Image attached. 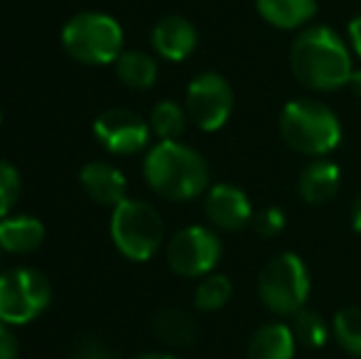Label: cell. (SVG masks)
<instances>
[{"label": "cell", "instance_id": "obj_1", "mask_svg": "<svg viewBox=\"0 0 361 359\" xmlns=\"http://www.w3.org/2000/svg\"><path fill=\"white\" fill-rule=\"evenodd\" d=\"M290 69L302 87L312 91H337L347 87L354 72L347 44L327 25L305 28L293 39Z\"/></svg>", "mask_w": 361, "mask_h": 359}, {"label": "cell", "instance_id": "obj_2", "mask_svg": "<svg viewBox=\"0 0 361 359\" xmlns=\"http://www.w3.org/2000/svg\"><path fill=\"white\" fill-rule=\"evenodd\" d=\"M143 175L152 192L172 202L200 197L209 185V165L190 145L177 140H160L145 155Z\"/></svg>", "mask_w": 361, "mask_h": 359}, {"label": "cell", "instance_id": "obj_3", "mask_svg": "<svg viewBox=\"0 0 361 359\" xmlns=\"http://www.w3.org/2000/svg\"><path fill=\"white\" fill-rule=\"evenodd\" d=\"M281 135L295 153L324 158L342 143V126L322 101L293 99L281 114Z\"/></svg>", "mask_w": 361, "mask_h": 359}, {"label": "cell", "instance_id": "obj_4", "mask_svg": "<svg viewBox=\"0 0 361 359\" xmlns=\"http://www.w3.org/2000/svg\"><path fill=\"white\" fill-rule=\"evenodd\" d=\"M310 296V271L298 254L273 256L258 276V298L278 317H293Z\"/></svg>", "mask_w": 361, "mask_h": 359}, {"label": "cell", "instance_id": "obj_5", "mask_svg": "<svg viewBox=\"0 0 361 359\" xmlns=\"http://www.w3.org/2000/svg\"><path fill=\"white\" fill-rule=\"evenodd\" d=\"M64 49L81 64H109L121 57L123 30L106 13H79L62 30Z\"/></svg>", "mask_w": 361, "mask_h": 359}, {"label": "cell", "instance_id": "obj_6", "mask_svg": "<svg viewBox=\"0 0 361 359\" xmlns=\"http://www.w3.org/2000/svg\"><path fill=\"white\" fill-rule=\"evenodd\" d=\"M165 226L152 205L143 200H123L114 207L111 239L116 249L130 261H147L160 249Z\"/></svg>", "mask_w": 361, "mask_h": 359}, {"label": "cell", "instance_id": "obj_7", "mask_svg": "<svg viewBox=\"0 0 361 359\" xmlns=\"http://www.w3.org/2000/svg\"><path fill=\"white\" fill-rule=\"evenodd\" d=\"M52 300L47 276L35 269H10L0 273V320L8 325H27Z\"/></svg>", "mask_w": 361, "mask_h": 359}, {"label": "cell", "instance_id": "obj_8", "mask_svg": "<svg viewBox=\"0 0 361 359\" xmlns=\"http://www.w3.org/2000/svg\"><path fill=\"white\" fill-rule=\"evenodd\" d=\"M221 259V241L209 226H187L167 244V266L182 278L209 276Z\"/></svg>", "mask_w": 361, "mask_h": 359}, {"label": "cell", "instance_id": "obj_9", "mask_svg": "<svg viewBox=\"0 0 361 359\" xmlns=\"http://www.w3.org/2000/svg\"><path fill=\"white\" fill-rule=\"evenodd\" d=\"M187 116L202 130H219L233 111V91L216 72H202L187 87Z\"/></svg>", "mask_w": 361, "mask_h": 359}, {"label": "cell", "instance_id": "obj_10", "mask_svg": "<svg viewBox=\"0 0 361 359\" xmlns=\"http://www.w3.org/2000/svg\"><path fill=\"white\" fill-rule=\"evenodd\" d=\"M94 133L109 153L133 155L147 145V140H150V126L135 111L109 109L96 118Z\"/></svg>", "mask_w": 361, "mask_h": 359}, {"label": "cell", "instance_id": "obj_11", "mask_svg": "<svg viewBox=\"0 0 361 359\" xmlns=\"http://www.w3.org/2000/svg\"><path fill=\"white\" fill-rule=\"evenodd\" d=\"M207 219L221 231H241L253 221V209L246 192L233 185H214L209 187L204 200Z\"/></svg>", "mask_w": 361, "mask_h": 359}, {"label": "cell", "instance_id": "obj_12", "mask_svg": "<svg viewBox=\"0 0 361 359\" xmlns=\"http://www.w3.org/2000/svg\"><path fill=\"white\" fill-rule=\"evenodd\" d=\"M152 47L167 62H182L197 47V30L182 15H165L152 28Z\"/></svg>", "mask_w": 361, "mask_h": 359}, {"label": "cell", "instance_id": "obj_13", "mask_svg": "<svg viewBox=\"0 0 361 359\" xmlns=\"http://www.w3.org/2000/svg\"><path fill=\"white\" fill-rule=\"evenodd\" d=\"M81 185L86 195L101 207H118L126 197V178L118 168L109 163H89L81 170Z\"/></svg>", "mask_w": 361, "mask_h": 359}, {"label": "cell", "instance_id": "obj_14", "mask_svg": "<svg viewBox=\"0 0 361 359\" xmlns=\"http://www.w3.org/2000/svg\"><path fill=\"white\" fill-rule=\"evenodd\" d=\"M339 182H342V173H339L337 165L332 160L317 158L302 168L298 190L307 205H324L337 195Z\"/></svg>", "mask_w": 361, "mask_h": 359}, {"label": "cell", "instance_id": "obj_15", "mask_svg": "<svg viewBox=\"0 0 361 359\" xmlns=\"http://www.w3.org/2000/svg\"><path fill=\"white\" fill-rule=\"evenodd\" d=\"M293 330L286 322H266L248 340V359H293L295 357Z\"/></svg>", "mask_w": 361, "mask_h": 359}, {"label": "cell", "instance_id": "obj_16", "mask_svg": "<svg viewBox=\"0 0 361 359\" xmlns=\"http://www.w3.org/2000/svg\"><path fill=\"white\" fill-rule=\"evenodd\" d=\"M44 241V226L35 217H5L0 221V249L8 254H32Z\"/></svg>", "mask_w": 361, "mask_h": 359}, {"label": "cell", "instance_id": "obj_17", "mask_svg": "<svg viewBox=\"0 0 361 359\" xmlns=\"http://www.w3.org/2000/svg\"><path fill=\"white\" fill-rule=\"evenodd\" d=\"M256 10L278 30L305 28L317 13V0H256Z\"/></svg>", "mask_w": 361, "mask_h": 359}, {"label": "cell", "instance_id": "obj_18", "mask_svg": "<svg viewBox=\"0 0 361 359\" xmlns=\"http://www.w3.org/2000/svg\"><path fill=\"white\" fill-rule=\"evenodd\" d=\"M152 330L165 345L170 347H190L195 345L200 327L197 320L190 312L180 310V308H162L152 317Z\"/></svg>", "mask_w": 361, "mask_h": 359}, {"label": "cell", "instance_id": "obj_19", "mask_svg": "<svg viewBox=\"0 0 361 359\" xmlns=\"http://www.w3.org/2000/svg\"><path fill=\"white\" fill-rule=\"evenodd\" d=\"M116 74L118 79L130 89H150L157 79V62L145 52L130 49V52H121L116 59Z\"/></svg>", "mask_w": 361, "mask_h": 359}, {"label": "cell", "instance_id": "obj_20", "mask_svg": "<svg viewBox=\"0 0 361 359\" xmlns=\"http://www.w3.org/2000/svg\"><path fill=\"white\" fill-rule=\"evenodd\" d=\"M332 337L347 355L361 359V308L349 305L334 315Z\"/></svg>", "mask_w": 361, "mask_h": 359}, {"label": "cell", "instance_id": "obj_21", "mask_svg": "<svg viewBox=\"0 0 361 359\" xmlns=\"http://www.w3.org/2000/svg\"><path fill=\"white\" fill-rule=\"evenodd\" d=\"M290 330H293L295 340H298L300 345L310 347V350H317V347H324V345H327L332 327H329L327 322L322 320V315H319V312L302 308V310H298V312L293 315V322H290Z\"/></svg>", "mask_w": 361, "mask_h": 359}, {"label": "cell", "instance_id": "obj_22", "mask_svg": "<svg viewBox=\"0 0 361 359\" xmlns=\"http://www.w3.org/2000/svg\"><path fill=\"white\" fill-rule=\"evenodd\" d=\"M187 109L177 101H160L150 114V128L160 140H177L185 130Z\"/></svg>", "mask_w": 361, "mask_h": 359}, {"label": "cell", "instance_id": "obj_23", "mask_svg": "<svg viewBox=\"0 0 361 359\" xmlns=\"http://www.w3.org/2000/svg\"><path fill=\"white\" fill-rule=\"evenodd\" d=\"M231 293H233L231 281H228L224 273H209V276H204V281L197 286L195 305H197V310H202V312L221 310L228 303V298H231Z\"/></svg>", "mask_w": 361, "mask_h": 359}, {"label": "cell", "instance_id": "obj_24", "mask_svg": "<svg viewBox=\"0 0 361 359\" xmlns=\"http://www.w3.org/2000/svg\"><path fill=\"white\" fill-rule=\"evenodd\" d=\"M20 197V173L10 163L0 160V221L10 214Z\"/></svg>", "mask_w": 361, "mask_h": 359}, {"label": "cell", "instance_id": "obj_25", "mask_svg": "<svg viewBox=\"0 0 361 359\" xmlns=\"http://www.w3.org/2000/svg\"><path fill=\"white\" fill-rule=\"evenodd\" d=\"M251 226L258 236L273 239V236H278L283 229H286V214H283L278 207H266V209H261L258 214H253Z\"/></svg>", "mask_w": 361, "mask_h": 359}, {"label": "cell", "instance_id": "obj_26", "mask_svg": "<svg viewBox=\"0 0 361 359\" xmlns=\"http://www.w3.org/2000/svg\"><path fill=\"white\" fill-rule=\"evenodd\" d=\"M72 359H116V357L109 350V345H104L96 337H86V340H79L74 345Z\"/></svg>", "mask_w": 361, "mask_h": 359}, {"label": "cell", "instance_id": "obj_27", "mask_svg": "<svg viewBox=\"0 0 361 359\" xmlns=\"http://www.w3.org/2000/svg\"><path fill=\"white\" fill-rule=\"evenodd\" d=\"M0 359H18V340L3 320H0Z\"/></svg>", "mask_w": 361, "mask_h": 359}, {"label": "cell", "instance_id": "obj_28", "mask_svg": "<svg viewBox=\"0 0 361 359\" xmlns=\"http://www.w3.org/2000/svg\"><path fill=\"white\" fill-rule=\"evenodd\" d=\"M347 32H349V42H352L354 54H359L361 57V13L357 15V18H352Z\"/></svg>", "mask_w": 361, "mask_h": 359}, {"label": "cell", "instance_id": "obj_29", "mask_svg": "<svg viewBox=\"0 0 361 359\" xmlns=\"http://www.w3.org/2000/svg\"><path fill=\"white\" fill-rule=\"evenodd\" d=\"M352 226H354L357 234H361V197L354 202V207H352Z\"/></svg>", "mask_w": 361, "mask_h": 359}, {"label": "cell", "instance_id": "obj_30", "mask_svg": "<svg viewBox=\"0 0 361 359\" xmlns=\"http://www.w3.org/2000/svg\"><path fill=\"white\" fill-rule=\"evenodd\" d=\"M349 89L354 91L357 96H361V72H352V77H349Z\"/></svg>", "mask_w": 361, "mask_h": 359}, {"label": "cell", "instance_id": "obj_31", "mask_svg": "<svg viewBox=\"0 0 361 359\" xmlns=\"http://www.w3.org/2000/svg\"><path fill=\"white\" fill-rule=\"evenodd\" d=\"M135 359H177V357L165 355V352H147V355H140V357H135Z\"/></svg>", "mask_w": 361, "mask_h": 359}]
</instances>
